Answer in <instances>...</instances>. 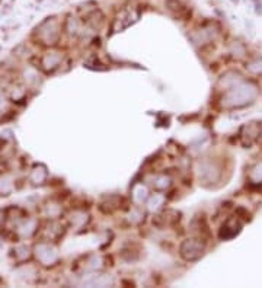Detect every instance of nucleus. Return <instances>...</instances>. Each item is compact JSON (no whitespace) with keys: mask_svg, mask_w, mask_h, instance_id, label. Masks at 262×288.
Segmentation results:
<instances>
[{"mask_svg":"<svg viewBox=\"0 0 262 288\" xmlns=\"http://www.w3.org/2000/svg\"><path fill=\"white\" fill-rule=\"evenodd\" d=\"M230 53L234 56V57H243L245 56V53H246V50H245V47L240 44V43H233V45L230 47Z\"/></svg>","mask_w":262,"mask_h":288,"instance_id":"4be33fe9","label":"nucleus"},{"mask_svg":"<svg viewBox=\"0 0 262 288\" xmlns=\"http://www.w3.org/2000/svg\"><path fill=\"white\" fill-rule=\"evenodd\" d=\"M249 179L253 183H262V160L258 162L249 172Z\"/></svg>","mask_w":262,"mask_h":288,"instance_id":"a211bd4d","label":"nucleus"},{"mask_svg":"<svg viewBox=\"0 0 262 288\" xmlns=\"http://www.w3.org/2000/svg\"><path fill=\"white\" fill-rule=\"evenodd\" d=\"M34 255H35V259L43 265V266H54L57 265L60 256H59V252H57V247L53 244V242H40L34 246Z\"/></svg>","mask_w":262,"mask_h":288,"instance_id":"7ed1b4c3","label":"nucleus"},{"mask_svg":"<svg viewBox=\"0 0 262 288\" xmlns=\"http://www.w3.org/2000/svg\"><path fill=\"white\" fill-rule=\"evenodd\" d=\"M31 185L34 186H41L46 183V181L48 179V170L44 165H35L31 172H30V176H28Z\"/></svg>","mask_w":262,"mask_h":288,"instance_id":"1a4fd4ad","label":"nucleus"},{"mask_svg":"<svg viewBox=\"0 0 262 288\" xmlns=\"http://www.w3.org/2000/svg\"><path fill=\"white\" fill-rule=\"evenodd\" d=\"M14 188H15V181H14L12 175H9V173L0 175V195H3V197L11 195Z\"/></svg>","mask_w":262,"mask_h":288,"instance_id":"f8f14e48","label":"nucleus"},{"mask_svg":"<svg viewBox=\"0 0 262 288\" xmlns=\"http://www.w3.org/2000/svg\"><path fill=\"white\" fill-rule=\"evenodd\" d=\"M198 178L204 185H213L221 178V166L216 160H204L198 167Z\"/></svg>","mask_w":262,"mask_h":288,"instance_id":"39448f33","label":"nucleus"},{"mask_svg":"<svg viewBox=\"0 0 262 288\" xmlns=\"http://www.w3.org/2000/svg\"><path fill=\"white\" fill-rule=\"evenodd\" d=\"M9 98L14 101V102H21L27 98V89L24 86H19V85H15L11 88L9 91Z\"/></svg>","mask_w":262,"mask_h":288,"instance_id":"2eb2a0df","label":"nucleus"},{"mask_svg":"<svg viewBox=\"0 0 262 288\" xmlns=\"http://www.w3.org/2000/svg\"><path fill=\"white\" fill-rule=\"evenodd\" d=\"M31 255H32V250L27 244H21V246H18V247L14 249V258L19 263L27 262L31 258Z\"/></svg>","mask_w":262,"mask_h":288,"instance_id":"4468645a","label":"nucleus"},{"mask_svg":"<svg viewBox=\"0 0 262 288\" xmlns=\"http://www.w3.org/2000/svg\"><path fill=\"white\" fill-rule=\"evenodd\" d=\"M44 214L48 217V218H57L60 214H62V207L59 204H54V202H48L44 205Z\"/></svg>","mask_w":262,"mask_h":288,"instance_id":"f3484780","label":"nucleus"},{"mask_svg":"<svg viewBox=\"0 0 262 288\" xmlns=\"http://www.w3.org/2000/svg\"><path fill=\"white\" fill-rule=\"evenodd\" d=\"M246 70L252 75H262V59H253L246 64Z\"/></svg>","mask_w":262,"mask_h":288,"instance_id":"aec40b11","label":"nucleus"},{"mask_svg":"<svg viewBox=\"0 0 262 288\" xmlns=\"http://www.w3.org/2000/svg\"><path fill=\"white\" fill-rule=\"evenodd\" d=\"M63 233H64V228L60 223L50 221L44 228V239L47 242H57V239H60Z\"/></svg>","mask_w":262,"mask_h":288,"instance_id":"9d476101","label":"nucleus"},{"mask_svg":"<svg viewBox=\"0 0 262 288\" xmlns=\"http://www.w3.org/2000/svg\"><path fill=\"white\" fill-rule=\"evenodd\" d=\"M24 79L27 82V85H35L38 82V73L35 69H27L25 73H24Z\"/></svg>","mask_w":262,"mask_h":288,"instance_id":"412c9836","label":"nucleus"},{"mask_svg":"<svg viewBox=\"0 0 262 288\" xmlns=\"http://www.w3.org/2000/svg\"><path fill=\"white\" fill-rule=\"evenodd\" d=\"M63 61V56L62 53L59 51H50V53H46L41 60H40V67L46 72V73H53L56 72L60 64Z\"/></svg>","mask_w":262,"mask_h":288,"instance_id":"0eeeda50","label":"nucleus"},{"mask_svg":"<svg viewBox=\"0 0 262 288\" xmlns=\"http://www.w3.org/2000/svg\"><path fill=\"white\" fill-rule=\"evenodd\" d=\"M137 19H139V12L136 9H133V8H125V9L120 11L118 15L115 16V19L112 22V31L114 32H120V31L128 28Z\"/></svg>","mask_w":262,"mask_h":288,"instance_id":"423d86ee","label":"nucleus"},{"mask_svg":"<svg viewBox=\"0 0 262 288\" xmlns=\"http://www.w3.org/2000/svg\"><path fill=\"white\" fill-rule=\"evenodd\" d=\"M8 215H6V211L5 210H0V228L5 226V221H6Z\"/></svg>","mask_w":262,"mask_h":288,"instance_id":"393cba45","label":"nucleus"},{"mask_svg":"<svg viewBox=\"0 0 262 288\" xmlns=\"http://www.w3.org/2000/svg\"><path fill=\"white\" fill-rule=\"evenodd\" d=\"M38 41L43 45L47 47H53L59 43L60 35H62V27L59 24V21L56 18H47L44 22L40 24V27L37 28L35 32Z\"/></svg>","mask_w":262,"mask_h":288,"instance_id":"f03ea898","label":"nucleus"},{"mask_svg":"<svg viewBox=\"0 0 262 288\" xmlns=\"http://www.w3.org/2000/svg\"><path fill=\"white\" fill-rule=\"evenodd\" d=\"M64 30L69 35H77L80 31V24L75 16H69L66 24H64Z\"/></svg>","mask_w":262,"mask_h":288,"instance_id":"dca6fc26","label":"nucleus"},{"mask_svg":"<svg viewBox=\"0 0 262 288\" xmlns=\"http://www.w3.org/2000/svg\"><path fill=\"white\" fill-rule=\"evenodd\" d=\"M205 250V243L202 239L200 237H192V239H186L182 242L181 247H179V253L181 256L188 260V262H192V260H197L202 256Z\"/></svg>","mask_w":262,"mask_h":288,"instance_id":"20e7f679","label":"nucleus"},{"mask_svg":"<svg viewBox=\"0 0 262 288\" xmlns=\"http://www.w3.org/2000/svg\"><path fill=\"white\" fill-rule=\"evenodd\" d=\"M166 6H168V9H169L173 15H176L178 18H185L186 15H189V9L181 2V0H168Z\"/></svg>","mask_w":262,"mask_h":288,"instance_id":"ddd939ff","label":"nucleus"},{"mask_svg":"<svg viewBox=\"0 0 262 288\" xmlns=\"http://www.w3.org/2000/svg\"><path fill=\"white\" fill-rule=\"evenodd\" d=\"M162 202H163V197H160V195L156 194V195H153V197L149 199V208H150V210H156V208L159 207L157 204H162Z\"/></svg>","mask_w":262,"mask_h":288,"instance_id":"b1692460","label":"nucleus"},{"mask_svg":"<svg viewBox=\"0 0 262 288\" xmlns=\"http://www.w3.org/2000/svg\"><path fill=\"white\" fill-rule=\"evenodd\" d=\"M258 96V88L253 83L240 82L234 88L224 92L221 98V106L226 109L242 108L245 105L252 104Z\"/></svg>","mask_w":262,"mask_h":288,"instance_id":"f257e3e1","label":"nucleus"},{"mask_svg":"<svg viewBox=\"0 0 262 288\" xmlns=\"http://www.w3.org/2000/svg\"><path fill=\"white\" fill-rule=\"evenodd\" d=\"M240 82H243V79H242V76H240L239 73H236V72H229V73H226V75L218 80V88L223 89V91L226 92V91L234 88L236 85H239Z\"/></svg>","mask_w":262,"mask_h":288,"instance_id":"9b49d317","label":"nucleus"},{"mask_svg":"<svg viewBox=\"0 0 262 288\" xmlns=\"http://www.w3.org/2000/svg\"><path fill=\"white\" fill-rule=\"evenodd\" d=\"M146 194H147V191H146L144 186L140 185V186H136L134 188V198H136L137 202H141L143 199H146V197H147Z\"/></svg>","mask_w":262,"mask_h":288,"instance_id":"5701e85b","label":"nucleus"},{"mask_svg":"<svg viewBox=\"0 0 262 288\" xmlns=\"http://www.w3.org/2000/svg\"><path fill=\"white\" fill-rule=\"evenodd\" d=\"M38 231V221L35 218H24L16 226V233L22 239H30Z\"/></svg>","mask_w":262,"mask_h":288,"instance_id":"6e6552de","label":"nucleus"},{"mask_svg":"<svg viewBox=\"0 0 262 288\" xmlns=\"http://www.w3.org/2000/svg\"><path fill=\"white\" fill-rule=\"evenodd\" d=\"M169 185H170V179H169L166 175H159V176L154 178V182H153L154 189H157V191H165L166 188H169Z\"/></svg>","mask_w":262,"mask_h":288,"instance_id":"6ab92c4d","label":"nucleus"}]
</instances>
